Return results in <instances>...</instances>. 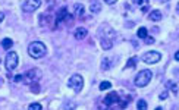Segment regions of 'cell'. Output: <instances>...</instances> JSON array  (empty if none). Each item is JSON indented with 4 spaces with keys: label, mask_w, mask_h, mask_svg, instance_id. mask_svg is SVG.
<instances>
[{
    "label": "cell",
    "mask_w": 179,
    "mask_h": 110,
    "mask_svg": "<svg viewBox=\"0 0 179 110\" xmlns=\"http://www.w3.org/2000/svg\"><path fill=\"white\" fill-rule=\"evenodd\" d=\"M18 63H19L18 54L15 51H9L6 54V57H5V68H6V71H9V72L15 71L16 66H18Z\"/></svg>",
    "instance_id": "4"
},
{
    "label": "cell",
    "mask_w": 179,
    "mask_h": 110,
    "mask_svg": "<svg viewBox=\"0 0 179 110\" xmlns=\"http://www.w3.org/2000/svg\"><path fill=\"white\" fill-rule=\"evenodd\" d=\"M132 2H134L135 5H142V3H144V0H132Z\"/></svg>",
    "instance_id": "27"
},
{
    "label": "cell",
    "mask_w": 179,
    "mask_h": 110,
    "mask_svg": "<svg viewBox=\"0 0 179 110\" xmlns=\"http://www.w3.org/2000/svg\"><path fill=\"white\" fill-rule=\"evenodd\" d=\"M5 19V13H2V12H0V22H2Z\"/></svg>",
    "instance_id": "29"
},
{
    "label": "cell",
    "mask_w": 179,
    "mask_h": 110,
    "mask_svg": "<svg viewBox=\"0 0 179 110\" xmlns=\"http://www.w3.org/2000/svg\"><path fill=\"white\" fill-rule=\"evenodd\" d=\"M175 60H176V62H179V50L175 53Z\"/></svg>",
    "instance_id": "28"
},
{
    "label": "cell",
    "mask_w": 179,
    "mask_h": 110,
    "mask_svg": "<svg viewBox=\"0 0 179 110\" xmlns=\"http://www.w3.org/2000/svg\"><path fill=\"white\" fill-rule=\"evenodd\" d=\"M167 87H169V88L172 90V92H173V94H176V92H178V87L175 85V82L169 81V82H167Z\"/></svg>",
    "instance_id": "23"
},
{
    "label": "cell",
    "mask_w": 179,
    "mask_h": 110,
    "mask_svg": "<svg viewBox=\"0 0 179 110\" xmlns=\"http://www.w3.org/2000/svg\"><path fill=\"white\" fill-rule=\"evenodd\" d=\"M160 59H161V54H160L159 51H147V53H144V56H142V60H144L147 65H154V63L160 62Z\"/></svg>",
    "instance_id": "7"
},
{
    "label": "cell",
    "mask_w": 179,
    "mask_h": 110,
    "mask_svg": "<svg viewBox=\"0 0 179 110\" xmlns=\"http://www.w3.org/2000/svg\"><path fill=\"white\" fill-rule=\"evenodd\" d=\"M118 2V0H104V3H107V5H115Z\"/></svg>",
    "instance_id": "26"
},
{
    "label": "cell",
    "mask_w": 179,
    "mask_h": 110,
    "mask_svg": "<svg viewBox=\"0 0 179 110\" xmlns=\"http://www.w3.org/2000/svg\"><path fill=\"white\" fill-rule=\"evenodd\" d=\"M66 18L70 19V16H69V13H68V9H66V8H62V9L57 12V15H56V24H60V22L65 21Z\"/></svg>",
    "instance_id": "10"
},
{
    "label": "cell",
    "mask_w": 179,
    "mask_h": 110,
    "mask_svg": "<svg viewBox=\"0 0 179 110\" xmlns=\"http://www.w3.org/2000/svg\"><path fill=\"white\" fill-rule=\"evenodd\" d=\"M144 40H145V43H148V44H151V43H153V41H154V40H153V38H151V37H148V35H147V37H145V38H144Z\"/></svg>",
    "instance_id": "25"
},
{
    "label": "cell",
    "mask_w": 179,
    "mask_h": 110,
    "mask_svg": "<svg viewBox=\"0 0 179 110\" xmlns=\"http://www.w3.org/2000/svg\"><path fill=\"white\" fill-rule=\"evenodd\" d=\"M112 87V82H109V81H103L101 84H100V91H106V90H109Z\"/></svg>",
    "instance_id": "18"
},
{
    "label": "cell",
    "mask_w": 179,
    "mask_h": 110,
    "mask_svg": "<svg viewBox=\"0 0 179 110\" xmlns=\"http://www.w3.org/2000/svg\"><path fill=\"white\" fill-rule=\"evenodd\" d=\"M135 65H137V57H129V60H128V63H126V68H135Z\"/></svg>",
    "instance_id": "22"
},
{
    "label": "cell",
    "mask_w": 179,
    "mask_h": 110,
    "mask_svg": "<svg viewBox=\"0 0 179 110\" xmlns=\"http://www.w3.org/2000/svg\"><path fill=\"white\" fill-rule=\"evenodd\" d=\"M68 85H69V88H72L75 92H81V90H82V87H84V78H82L81 75L75 73V75H72V76L69 78Z\"/></svg>",
    "instance_id": "6"
},
{
    "label": "cell",
    "mask_w": 179,
    "mask_h": 110,
    "mask_svg": "<svg viewBox=\"0 0 179 110\" xmlns=\"http://www.w3.org/2000/svg\"><path fill=\"white\" fill-rule=\"evenodd\" d=\"M73 11H75V15H76V16H82V15H84V12H85V8H84L82 5L76 3V5L73 6Z\"/></svg>",
    "instance_id": "15"
},
{
    "label": "cell",
    "mask_w": 179,
    "mask_h": 110,
    "mask_svg": "<svg viewBox=\"0 0 179 110\" xmlns=\"http://www.w3.org/2000/svg\"><path fill=\"white\" fill-rule=\"evenodd\" d=\"M176 12L179 13V3H178V6H176Z\"/></svg>",
    "instance_id": "31"
},
{
    "label": "cell",
    "mask_w": 179,
    "mask_h": 110,
    "mask_svg": "<svg viewBox=\"0 0 179 110\" xmlns=\"http://www.w3.org/2000/svg\"><path fill=\"white\" fill-rule=\"evenodd\" d=\"M141 11H142V12H144V13H145V12H147V11H148V6H147V5H145V6H144V8H142V9H141Z\"/></svg>",
    "instance_id": "30"
},
{
    "label": "cell",
    "mask_w": 179,
    "mask_h": 110,
    "mask_svg": "<svg viewBox=\"0 0 179 110\" xmlns=\"http://www.w3.org/2000/svg\"><path fill=\"white\" fill-rule=\"evenodd\" d=\"M137 35L140 37V38H145L147 35H148V31H147V28L145 27H141V28H138V32H137Z\"/></svg>",
    "instance_id": "17"
},
{
    "label": "cell",
    "mask_w": 179,
    "mask_h": 110,
    "mask_svg": "<svg viewBox=\"0 0 179 110\" xmlns=\"http://www.w3.org/2000/svg\"><path fill=\"white\" fill-rule=\"evenodd\" d=\"M12 46H13L12 38H3V40H2V47H3L5 50H9Z\"/></svg>",
    "instance_id": "16"
},
{
    "label": "cell",
    "mask_w": 179,
    "mask_h": 110,
    "mask_svg": "<svg viewBox=\"0 0 179 110\" xmlns=\"http://www.w3.org/2000/svg\"><path fill=\"white\" fill-rule=\"evenodd\" d=\"M151 76H153L151 71L144 69V71H140V72H138V75L135 76V81H134V82H135V85H137V87L142 88V87L148 85V82L151 81Z\"/></svg>",
    "instance_id": "3"
},
{
    "label": "cell",
    "mask_w": 179,
    "mask_h": 110,
    "mask_svg": "<svg viewBox=\"0 0 179 110\" xmlns=\"http://www.w3.org/2000/svg\"><path fill=\"white\" fill-rule=\"evenodd\" d=\"M41 109H43V106L40 103H32L28 106V110H41Z\"/></svg>",
    "instance_id": "20"
},
{
    "label": "cell",
    "mask_w": 179,
    "mask_h": 110,
    "mask_svg": "<svg viewBox=\"0 0 179 110\" xmlns=\"http://www.w3.org/2000/svg\"><path fill=\"white\" fill-rule=\"evenodd\" d=\"M167 95H169V92H167V91H163V92L160 94V100H166Z\"/></svg>",
    "instance_id": "24"
},
{
    "label": "cell",
    "mask_w": 179,
    "mask_h": 110,
    "mask_svg": "<svg viewBox=\"0 0 179 110\" xmlns=\"http://www.w3.org/2000/svg\"><path fill=\"white\" fill-rule=\"evenodd\" d=\"M161 18H163V15H161L160 11H151L150 15H148V19L153 21V22H159V21H161Z\"/></svg>",
    "instance_id": "12"
},
{
    "label": "cell",
    "mask_w": 179,
    "mask_h": 110,
    "mask_svg": "<svg viewBox=\"0 0 179 110\" xmlns=\"http://www.w3.org/2000/svg\"><path fill=\"white\" fill-rule=\"evenodd\" d=\"M30 87H31L32 92H38L40 91V82H32V84H30Z\"/></svg>",
    "instance_id": "21"
},
{
    "label": "cell",
    "mask_w": 179,
    "mask_h": 110,
    "mask_svg": "<svg viewBox=\"0 0 179 110\" xmlns=\"http://www.w3.org/2000/svg\"><path fill=\"white\" fill-rule=\"evenodd\" d=\"M87 30L84 28V27H79V28H76L75 30V32H73V37L76 38V40H84L85 37H87Z\"/></svg>",
    "instance_id": "11"
},
{
    "label": "cell",
    "mask_w": 179,
    "mask_h": 110,
    "mask_svg": "<svg viewBox=\"0 0 179 110\" xmlns=\"http://www.w3.org/2000/svg\"><path fill=\"white\" fill-rule=\"evenodd\" d=\"M116 38V32L110 25H101L99 30V40L104 50H110L113 47V40Z\"/></svg>",
    "instance_id": "1"
},
{
    "label": "cell",
    "mask_w": 179,
    "mask_h": 110,
    "mask_svg": "<svg viewBox=\"0 0 179 110\" xmlns=\"http://www.w3.org/2000/svg\"><path fill=\"white\" fill-rule=\"evenodd\" d=\"M112 66H113V63L110 62V57H103V60H101V69L103 71H107Z\"/></svg>",
    "instance_id": "14"
},
{
    "label": "cell",
    "mask_w": 179,
    "mask_h": 110,
    "mask_svg": "<svg viewBox=\"0 0 179 110\" xmlns=\"http://www.w3.org/2000/svg\"><path fill=\"white\" fill-rule=\"evenodd\" d=\"M137 109H138V110H145V109H147V101H145V100H138Z\"/></svg>",
    "instance_id": "19"
},
{
    "label": "cell",
    "mask_w": 179,
    "mask_h": 110,
    "mask_svg": "<svg viewBox=\"0 0 179 110\" xmlns=\"http://www.w3.org/2000/svg\"><path fill=\"white\" fill-rule=\"evenodd\" d=\"M40 6H41V0H25L22 5V9L24 12H34Z\"/></svg>",
    "instance_id": "8"
},
{
    "label": "cell",
    "mask_w": 179,
    "mask_h": 110,
    "mask_svg": "<svg viewBox=\"0 0 179 110\" xmlns=\"http://www.w3.org/2000/svg\"><path fill=\"white\" fill-rule=\"evenodd\" d=\"M46 53H47V49H46V46L41 41H32V43H30V46H28V54L32 59H41V57L46 56Z\"/></svg>",
    "instance_id": "2"
},
{
    "label": "cell",
    "mask_w": 179,
    "mask_h": 110,
    "mask_svg": "<svg viewBox=\"0 0 179 110\" xmlns=\"http://www.w3.org/2000/svg\"><path fill=\"white\" fill-rule=\"evenodd\" d=\"M119 94L118 92H110V94H107L106 95V98H104V104H107V106H112V104H115V103H118L119 101Z\"/></svg>",
    "instance_id": "9"
},
{
    "label": "cell",
    "mask_w": 179,
    "mask_h": 110,
    "mask_svg": "<svg viewBox=\"0 0 179 110\" xmlns=\"http://www.w3.org/2000/svg\"><path fill=\"white\" fill-rule=\"evenodd\" d=\"M90 11L93 13H99L101 11V5L99 3V0H91V3H90Z\"/></svg>",
    "instance_id": "13"
},
{
    "label": "cell",
    "mask_w": 179,
    "mask_h": 110,
    "mask_svg": "<svg viewBox=\"0 0 179 110\" xmlns=\"http://www.w3.org/2000/svg\"><path fill=\"white\" fill-rule=\"evenodd\" d=\"M40 78H41V71L40 69H37V68H34V69H31V71H28L27 73H24L22 75V79H24V82L25 84H32V82H38L40 81Z\"/></svg>",
    "instance_id": "5"
}]
</instances>
